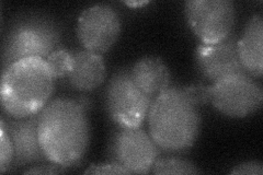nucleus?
<instances>
[{
    "mask_svg": "<svg viewBox=\"0 0 263 175\" xmlns=\"http://www.w3.org/2000/svg\"><path fill=\"white\" fill-rule=\"evenodd\" d=\"M234 34L213 44H200L195 51V62L202 76L215 83L236 73L246 72L242 68Z\"/></svg>",
    "mask_w": 263,
    "mask_h": 175,
    "instance_id": "10",
    "label": "nucleus"
},
{
    "mask_svg": "<svg viewBox=\"0 0 263 175\" xmlns=\"http://www.w3.org/2000/svg\"><path fill=\"white\" fill-rule=\"evenodd\" d=\"M45 61L55 79L68 77L73 68V62H75L72 53L67 49H56Z\"/></svg>",
    "mask_w": 263,
    "mask_h": 175,
    "instance_id": "16",
    "label": "nucleus"
},
{
    "mask_svg": "<svg viewBox=\"0 0 263 175\" xmlns=\"http://www.w3.org/2000/svg\"><path fill=\"white\" fill-rule=\"evenodd\" d=\"M238 54L246 73L261 78L263 73V19L261 14L252 15L247 22L237 42Z\"/></svg>",
    "mask_w": 263,
    "mask_h": 175,
    "instance_id": "12",
    "label": "nucleus"
},
{
    "mask_svg": "<svg viewBox=\"0 0 263 175\" xmlns=\"http://www.w3.org/2000/svg\"><path fill=\"white\" fill-rule=\"evenodd\" d=\"M121 19L110 5L99 4L87 8L77 21V37L84 49L102 55L115 45L121 34Z\"/></svg>",
    "mask_w": 263,
    "mask_h": 175,
    "instance_id": "9",
    "label": "nucleus"
},
{
    "mask_svg": "<svg viewBox=\"0 0 263 175\" xmlns=\"http://www.w3.org/2000/svg\"><path fill=\"white\" fill-rule=\"evenodd\" d=\"M210 88L212 105L227 118H248L262 107V87L246 72L220 79L212 83Z\"/></svg>",
    "mask_w": 263,
    "mask_h": 175,
    "instance_id": "6",
    "label": "nucleus"
},
{
    "mask_svg": "<svg viewBox=\"0 0 263 175\" xmlns=\"http://www.w3.org/2000/svg\"><path fill=\"white\" fill-rule=\"evenodd\" d=\"M153 174L158 175H184V174H200L202 171L192 162L179 159V158H161L155 161L151 170Z\"/></svg>",
    "mask_w": 263,
    "mask_h": 175,
    "instance_id": "15",
    "label": "nucleus"
},
{
    "mask_svg": "<svg viewBox=\"0 0 263 175\" xmlns=\"http://www.w3.org/2000/svg\"><path fill=\"white\" fill-rule=\"evenodd\" d=\"M147 116L151 137L166 152L187 151L200 135L199 106L191 101L183 87H169L156 96Z\"/></svg>",
    "mask_w": 263,
    "mask_h": 175,
    "instance_id": "2",
    "label": "nucleus"
},
{
    "mask_svg": "<svg viewBox=\"0 0 263 175\" xmlns=\"http://www.w3.org/2000/svg\"><path fill=\"white\" fill-rule=\"evenodd\" d=\"M184 13L202 44L217 43L233 34L236 10L232 0H190L184 4Z\"/></svg>",
    "mask_w": 263,
    "mask_h": 175,
    "instance_id": "7",
    "label": "nucleus"
},
{
    "mask_svg": "<svg viewBox=\"0 0 263 175\" xmlns=\"http://www.w3.org/2000/svg\"><path fill=\"white\" fill-rule=\"evenodd\" d=\"M158 153V146L141 127H120L113 132L108 145L109 162L122 165L130 174L149 173Z\"/></svg>",
    "mask_w": 263,
    "mask_h": 175,
    "instance_id": "8",
    "label": "nucleus"
},
{
    "mask_svg": "<svg viewBox=\"0 0 263 175\" xmlns=\"http://www.w3.org/2000/svg\"><path fill=\"white\" fill-rule=\"evenodd\" d=\"M85 174H130L128 170L123 168L122 165L109 162V163H97L91 164L84 172Z\"/></svg>",
    "mask_w": 263,
    "mask_h": 175,
    "instance_id": "19",
    "label": "nucleus"
},
{
    "mask_svg": "<svg viewBox=\"0 0 263 175\" xmlns=\"http://www.w3.org/2000/svg\"><path fill=\"white\" fill-rule=\"evenodd\" d=\"M13 161V147L4 124L0 122V172L5 173L11 169Z\"/></svg>",
    "mask_w": 263,
    "mask_h": 175,
    "instance_id": "17",
    "label": "nucleus"
},
{
    "mask_svg": "<svg viewBox=\"0 0 263 175\" xmlns=\"http://www.w3.org/2000/svg\"><path fill=\"white\" fill-rule=\"evenodd\" d=\"M2 123L13 147L11 168H22L26 165L48 161L39 141V114L27 119H13L8 122L2 120Z\"/></svg>",
    "mask_w": 263,
    "mask_h": 175,
    "instance_id": "11",
    "label": "nucleus"
},
{
    "mask_svg": "<svg viewBox=\"0 0 263 175\" xmlns=\"http://www.w3.org/2000/svg\"><path fill=\"white\" fill-rule=\"evenodd\" d=\"M185 93L190 98L191 101L197 106L211 103V88L201 83L183 87Z\"/></svg>",
    "mask_w": 263,
    "mask_h": 175,
    "instance_id": "18",
    "label": "nucleus"
},
{
    "mask_svg": "<svg viewBox=\"0 0 263 175\" xmlns=\"http://www.w3.org/2000/svg\"><path fill=\"white\" fill-rule=\"evenodd\" d=\"M130 73L139 90L153 100L170 87L171 73L160 57L139 58L130 68Z\"/></svg>",
    "mask_w": 263,
    "mask_h": 175,
    "instance_id": "13",
    "label": "nucleus"
},
{
    "mask_svg": "<svg viewBox=\"0 0 263 175\" xmlns=\"http://www.w3.org/2000/svg\"><path fill=\"white\" fill-rule=\"evenodd\" d=\"M230 174L234 175H262L263 165L260 161H248L242 162L234 166L230 171Z\"/></svg>",
    "mask_w": 263,
    "mask_h": 175,
    "instance_id": "20",
    "label": "nucleus"
},
{
    "mask_svg": "<svg viewBox=\"0 0 263 175\" xmlns=\"http://www.w3.org/2000/svg\"><path fill=\"white\" fill-rule=\"evenodd\" d=\"M55 78L42 58H26L3 69L0 98L5 113L21 120L39 114L49 102Z\"/></svg>",
    "mask_w": 263,
    "mask_h": 175,
    "instance_id": "3",
    "label": "nucleus"
},
{
    "mask_svg": "<svg viewBox=\"0 0 263 175\" xmlns=\"http://www.w3.org/2000/svg\"><path fill=\"white\" fill-rule=\"evenodd\" d=\"M109 118L122 128H138L146 120L153 99L143 93L132 78L130 68L115 71L105 89Z\"/></svg>",
    "mask_w": 263,
    "mask_h": 175,
    "instance_id": "5",
    "label": "nucleus"
},
{
    "mask_svg": "<svg viewBox=\"0 0 263 175\" xmlns=\"http://www.w3.org/2000/svg\"><path fill=\"white\" fill-rule=\"evenodd\" d=\"M37 135L49 163L64 169L79 164L91 138L85 100L57 98L49 101L39 113Z\"/></svg>",
    "mask_w": 263,
    "mask_h": 175,
    "instance_id": "1",
    "label": "nucleus"
},
{
    "mask_svg": "<svg viewBox=\"0 0 263 175\" xmlns=\"http://www.w3.org/2000/svg\"><path fill=\"white\" fill-rule=\"evenodd\" d=\"M65 170L62 166L49 164V165H37L32 166L31 169L24 171V174H59L63 173Z\"/></svg>",
    "mask_w": 263,
    "mask_h": 175,
    "instance_id": "21",
    "label": "nucleus"
},
{
    "mask_svg": "<svg viewBox=\"0 0 263 175\" xmlns=\"http://www.w3.org/2000/svg\"><path fill=\"white\" fill-rule=\"evenodd\" d=\"M73 55V68L68 74V82L77 91L90 92L100 87L106 77L105 64L101 55L86 49L76 51Z\"/></svg>",
    "mask_w": 263,
    "mask_h": 175,
    "instance_id": "14",
    "label": "nucleus"
},
{
    "mask_svg": "<svg viewBox=\"0 0 263 175\" xmlns=\"http://www.w3.org/2000/svg\"><path fill=\"white\" fill-rule=\"evenodd\" d=\"M61 27L52 16L26 12L12 21L4 41L3 69L26 58H46L61 42Z\"/></svg>",
    "mask_w": 263,
    "mask_h": 175,
    "instance_id": "4",
    "label": "nucleus"
},
{
    "mask_svg": "<svg viewBox=\"0 0 263 175\" xmlns=\"http://www.w3.org/2000/svg\"><path fill=\"white\" fill-rule=\"evenodd\" d=\"M127 6H129V7H132V8H136V7H138V6H144V5H147V4H149V2H137V3H134V2H132V3H129V2H127V3H125Z\"/></svg>",
    "mask_w": 263,
    "mask_h": 175,
    "instance_id": "22",
    "label": "nucleus"
}]
</instances>
